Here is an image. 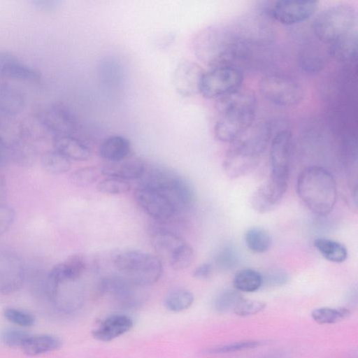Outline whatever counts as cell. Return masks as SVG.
I'll return each mask as SVG.
<instances>
[{
	"label": "cell",
	"mask_w": 358,
	"mask_h": 358,
	"mask_svg": "<svg viewBox=\"0 0 358 358\" xmlns=\"http://www.w3.org/2000/svg\"><path fill=\"white\" fill-rule=\"evenodd\" d=\"M249 41L226 27L211 26L195 37L194 49L196 57L211 67L236 66L248 52ZM238 67V66H237Z\"/></svg>",
	"instance_id": "cell-1"
},
{
	"label": "cell",
	"mask_w": 358,
	"mask_h": 358,
	"mask_svg": "<svg viewBox=\"0 0 358 358\" xmlns=\"http://www.w3.org/2000/svg\"><path fill=\"white\" fill-rule=\"evenodd\" d=\"M217 106L220 117L214 127L217 140L232 143L252 127L257 101L250 92L238 90L218 99Z\"/></svg>",
	"instance_id": "cell-2"
},
{
	"label": "cell",
	"mask_w": 358,
	"mask_h": 358,
	"mask_svg": "<svg viewBox=\"0 0 358 358\" xmlns=\"http://www.w3.org/2000/svg\"><path fill=\"white\" fill-rule=\"evenodd\" d=\"M296 192L303 203L315 214L327 215L333 210L337 196L334 176L319 166L306 167L299 174Z\"/></svg>",
	"instance_id": "cell-3"
},
{
	"label": "cell",
	"mask_w": 358,
	"mask_h": 358,
	"mask_svg": "<svg viewBox=\"0 0 358 358\" xmlns=\"http://www.w3.org/2000/svg\"><path fill=\"white\" fill-rule=\"evenodd\" d=\"M270 137L271 127L264 124L250 127L233 141L223 163L226 174L235 178L250 171L266 150Z\"/></svg>",
	"instance_id": "cell-4"
},
{
	"label": "cell",
	"mask_w": 358,
	"mask_h": 358,
	"mask_svg": "<svg viewBox=\"0 0 358 358\" xmlns=\"http://www.w3.org/2000/svg\"><path fill=\"white\" fill-rule=\"evenodd\" d=\"M141 186L153 189L166 196L177 212L187 211L195 203V194L191 185L176 172L163 166H145Z\"/></svg>",
	"instance_id": "cell-5"
},
{
	"label": "cell",
	"mask_w": 358,
	"mask_h": 358,
	"mask_svg": "<svg viewBox=\"0 0 358 358\" xmlns=\"http://www.w3.org/2000/svg\"><path fill=\"white\" fill-rule=\"evenodd\" d=\"M114 264L121 275L141 287L155 284L162 274L161 259L141 250H128L118 254Z\"/></svg>",
	"instance_id": "cell-6"
},
{
	"label": "cell",
	"mask_w": 358,
	"mask_h": 358,
	"mask_svg": "<svg viewBox=\"0 0 358 358\" xmlns=\"http://www.w3.org/2000/svg\"><path fill=\"white\" fill-rule=\"evenodd\" d=\"M357 13L353 6L336 3L318 14L313 22V31L320 41L331 44L357 30Z\"/></svg>",
	"instance_id": "cell-7"
},
{
	"label": "cell",
	"mask_w": 358,
	"mask_h": 358,
	"mask_svg": "<svg viewBox=\"0 0 358 358\" xmlns=\"http://www.w3.org/2000/svg\"><path fill=\"white\" fill-rule=\"evenodd\" d=\"M243 75L239 67L218 66L204 72L200 92L206 99H220L239 90Z\"/></svg>",
	"instance_id": "cell-8"
},
{
	"label": "cell",
	"mask_w": 358,
	"mask_h": 358,
	"mask_svg": "<svg viewBox=\"0 0 358 358\" xmlns=\"http://www.w3.org/2000/svg\"><path fill=\"white\" fill-rule=\"evenodd\" d=\"M259 91L270 102L284 107L299 104L304 95L303 90L298 82L278 74L264 77L259 83Z\"/></svg>",
	"instance_id": "cell-9"
},
{
	"label": "cell",
	"mask_w": 358,
	"mask_h": 358,
	"mask_svg": "<svg viewBox=\"0 0 358 358\" xmlns=\"http://www.w3.org/2000/svg\"><path fill=\"white\" fill-rule=\"evenodd\" d=\"M141 287L136 285L122 275H109L99 282L98 291L110 296L116 304L123 308H134L140 306L145 299Z\"/></svg>",
	"instance_id": "cell-10"
},
{
	"label": "cell",
	"mask_w": 358,
	"mask_h": 358,
	"mask_svg": "<svg viewBox=\"0 0 358 358\" xmlns=\"http://www.w3.org/2000/svg\"><path fill=\"white\" fill-rule=\"evenodd\" d=\"M134 195L138 206L157 221H167L178 213L166 196L153 189L141 185L135 189Z\"/></svg>",
	"instance_id": "cell-11"
},
{
	"label": "cell",
	"mask_w": 358,
	"mask_h": 358,
	"mask_svg": "<svg viewBox=\"0 0 358 358\" xmlns=\"http://www.w3.org/2000/svg\"><path fill=\"white\" fill-rule=\"evenodd\" d=\"M26 277L20 257L14 251L0 249V293L9 294L18 291Z\"/></svg>",
	"instance_id": "cell-12"
},
{
	"label": "cell",
	"mask_w": 358,
	"mask_h": 358,
	"mask_svg": "<svg viewBox=\"0 0 358 358\" xmlns=\"http://www.w3.org/2000/svg\"><path fill=\"white\" fill-rule=\"evenodd\" d=\"M292 135L283 129L273 136L270 149V178L288 184L291 159Z\"/></svg>",
	"instance_id": "cell-13"
},
{
	"label": "cell",
	"mask_w": 358,
	"mask_h": 358,
	"mask_svg": "<svg viewBox=\"0 0 358 358\" xmlns=\"http://www.w3.org/2000/svg\"><path fill=\"white\" fill-rule=\"evenodd\" d=\"M38 118L43 127L57 136L71 135L78 129L74 113L62 105L53 104L42 108Z\"/></svg>",
	"instance_id": "cell-14"
},
{
	"label": "cell",
	"mask_w": 358,
	"mask_h": 358,
	"mask_svg": "<svg viewBox=\"0 0 358 358\" xmlns=\"http://www.w3.org/2000/svg\"><path fill=\"white\" fill-rule=\"evenodd\" d=\"M317 7V1L282 0L273 3L270 15L282 24L293 25L309 19Z\"/></svg>",
	"instance_id": "cell-15"
},
{
	"label": "cell",
	"mask_w": 358,
	"mask_h": 358,
	"mask_svg": "<svg viewBox=\"0 0 358 358\" xmlns=\"http://www.w3.org/2000/svg\"><path fill=\"white\" fill-rule=\"evenodd\" d=\"M287 185L269 178L252 194L250 203L252 208L263 214L275 210L282 199Z\"/></svg>",
	"instance_id": "cell-16"
},
{
	"label": "cell",
	"mask_w": 358,
	"mask_h": 358,
	"mask_svg": "<svg viewBox=\"0 0 358 358\" xmlns=\"http://www.w3.org/2000/svg\"><path fill=\"white\" fill-rule=\"evenodd\" d=\"M204 73L196 63L185 61L176 68L173 81L177 92L184 97L194 96L200 92L201 84Z\"/></svg>",
	"instance_id": "cell-17"
},
{
	"label": "cell",
	"mask_w": 358,
	"mask_h": 358,
	"mask_svg": "<svg viewBox=\"0 0 358 358\" xmlns=\"http://www.w3.org/2000/svg\"><path fill=\"white\" fill-rule=\"evenodd\" d=\"M132 319L124 314H111L106 317L92 330V336L102 342L111 341L128 332L133 327Z\"/></svg>",
	"instance_id": "cell-18"
},
{
	"label": "cell",
	"mask_w": 358,
	"mask_h": 358,
	"mask_svg": "<svg viewBox=\"0 0 358 358\" xmlns=\"http://www.w3.org/2000/svg\"><path fill=\"white\" fill-rule=\"evenodd\" d=\"M0 77L37 80L38 72L8 51L0 50Z\"/></svg>",
	"instance_id": "cell-19"
},
{
	"label": "cell",
	"mask_w": 358,
	"mask_h": 358,
	"mask_svg": "<svg viewBox=\"0 0 358 358\" xmlns=\"http://www.w3.org/2000/svg\"><path fill=\"white\" fill-rule=\"evenodd\" d=\"M145 162L138 157H129L115 162H108L101 170V173L122 180L141 178L145 169Z\"/></svg>",
	"instance_id": "cell-20"
},
{
	"label": "cell",
	"mask_w": 358,
	"mask_h": 358,
	"mask_svg": "<svg viewBox=\"0 0 358 358\" xmlns=\"http://www.w3.org/2000/svg\"><path fill=\"white\" fill-rule=\"evenodd\" d=\"M53 146L70 161L84 162L92 155L90 148L80 139L71 135L54 136Z\"/></svg>",
	"instance_id": "cell-21"
},
{
	"label": "cell",
	"mask_w": 358,
	"mask_h": 358,
	"mask_svg": "<svg viewBox=\"0 0 358 358\" xmlns=\"http://www.w3.org/2000/svg\"><path fill=\"white\" fill-rule=\"evenodd\" d=\"M150 241L156 252L168 260L185 243L177 234L164 228L155 229Z\"/></svg>",
	"instance_id": "cell-22"
},
{
	"label": "cell",
	"mask_w": 358,
	"mask_h": 358,
	"mask_svg": "<svg viewBox=\"0 0 358 358\" xmlns=\"http://www.w3.org/2000/svg\"><path fill=\"white\" fill-rule=\"evenodd\" d=\"M100 156L109 162L123 160L129 157L131 144L126 138L115 135L106 138L99 145Z\"/></svg>",
	"instance_id": "cell-23"
},
{
	"label": "cell",
	"mask_w": 358,
	"mask_h": 358,
	"mask_svg": "<svg viewBox=\"0 0 358 358\" xmlns=\"http://www.w3.org/2000/svg\"><path fill=\"white\" fill-rule=\"evenodd\" d=\"M62 347L61 339L52 334L30 335L21 347L28 356H37L52 352Z\"/></svg>",
	"instance_id": "cell-24"
},
{
	"label": "cell",
	"mask_w": 358,
	"mask_h": 358,
	"mask_svg": "<svg viewBox=\"0 0 358 358\" xmlns=\"http://www.w3.org/2000/svg\"><path fill=\"white\" fill-rule=\"evenodd\" d=\"M25 97L20 90L8 83H0V113L14 115L22 111Z\"/></svg>",
	"instance_id": "cell-25"
},
{
	"label": "cell",
	"mask_w": 358,
	"mask_h": 358,
	"mask_svg": "<svg viewBox=\"0 0 358 358\" xmlns=\"http://www.w3.org/2000/svg\"><path fill=\"white\" fill-rule=\"evenodd\" d=\"M357 45L358 32L357 29L329 44V54L337 61H350L357 55Z\"/></svg>",
	"instance_id": "cell-26"
},
{
	"label": "cell",
	"mask_w": 358,
	"mask_h": 358,
	"mask_svg": "<svg viewBox=\"0 0 358 358\" xmlns=\"http://www.w3.org/2000/svg\"><path fill=\"white\" fill-rule=\"evenodd\" d=\"M314 246L328 261L341 263L346 260L348 251L341 243L326 238H317L314 241Z\"/></svg>",
	"instance_id": "cell-27"
},
{
	"label": "cell",
	"mask_w": 358,
	"mask_h": 358,
	"mask_svg": "<svg viewBox=\"0 0 358 358\" xmlns=\"http://www.w3.org/2000/svg\"><path fill=\"white\" fill-rule=\"evenodd\" d=\"M263 284L262 275L252 268H243L238 271L233 278L235 289L242 292H253Z\"/></svg>",
	"instance_id": "cell-28"
},
{
	"label": "cell",
	"mask_w": 358,
	"mask_h": 358,
	"mask_svg": "<svg viewBox=\"0 0 358 358\" xmlns=\"http://www.w3.org/2000/svg\"><path fill=\"white\" fill-rule=\"evenodd\" d=\"M245 243L248 248L255 253H263L269 250L272 244L270 234L264 228L254 227L245 233Z\"/></svg>",
	"instance_id": "cell-29"
},
{
	"label": "cell",
	"mask_w": 358,
	"mask_h": 358,
	"mask_svg": "<svg viewBox=\"0 0 358 358\" xmlns=\"http://www.w3.org/2000/svg\"><path fill=\"white\" fill-rule=\"evenodd\" d=\"M194 294L185 288H176L169 291L164 298L166 308L173 313L188 309L194 302Z\"/></svg>",
	"instance_id": "cell-30"
},
{
	"label": "cell",
	"mask_w": 358,
	"mask_h": 358,
	"mask_svg": "<svg viewBox=\"0 0 358 358\" xmlns=\"http://www.w3.org/2000/svg\"><path fill=\"white\" fill-rule=\"evenodd\" d=\"M41 164L47 172L55 175L65 173L71 166V161L55 150L43 155Z\"/></svg>",
	"instance_id": "cell-31"
},
{
	"label": "cell",
	"mask_w": 358,
	"mask_h": 358,
	"mask_svg": "<svg viewBox=\"0 0 358 358\" xmlns=\"http://www.w3.org/2000/svg\"><path fill=\"white\" fill-rule=\"evenodd\" d=\"M243 299V295L236 289H225L214 297L212 306L215 312L225 313L233 311Z\"/></svg>",
	"instance_id": "cell-32"
},
{
	"label": "cell",
	"mask_w": 358,
	"mask_h": 358,
	"mask_svg": "<svg viewBox=\"0 0 358 358\" xmlns=\"http://www.w3.org/2000/svg\"><path fill=\"white\" fill-rule=\"evenodd\" d=\"M350 314V310L345 307L336 308L322 307L313 310L311 313V317L318 324H327L336 323L347 319Z\"/></svg>",
	"instance_id": "cell-33"
},
{
	"label": "cell",
	"mask_w": 358,
	"mask_h": 358,
	"mask_svg": "<svg viewBox=\"0 0 358 358\" xmlns=\"http://www.w3.org/2000/svg\"><path fill=\"white\" fill-rule=\"evenodd\" d=\"M239 261V253L231 245L222 247L214 257L215 266L222 271L234 269L238 264Z\"/></svg>",
	"instance_id": "cell-34"
},
{
	"label": "cell",
	"mask_w": 358,
	"mask_h": 358,
	"mask_svg": "<svg viewBox=\"0 0 358 358\" xmlns=\"http://www.w3.org/2000/svg\"><path fill=\"white\" fill-rule=\"evenodd\" d=\"M267 343L268 342L266 341L259 340L242 341L222 345L213 346L206 349L204 352L208 355L231 353L257 348L259 346L266 345Z\"/></svg>",
	"instance_id": "cell-35"
},
{
	"label": "cell",
	"mask_w": 358,
	"mask_h": 358,
	"mask_svg": "<svg viewBox=\"0 0 358 358\" xmlns=\"http://www.w3.org/2000/svg\"><path fill=\"white\" fill-rule=\"evenodd\" d=\"M194 259V250L186 242L168 260L170 266L176 271L188 268Z\"/></svg>",
	"instance_id": "cell-36"
},
{
	"label": "cell",
	"mask_w": 358,
	"mask_h": 358,
	"mask_svg": "<svg viewBox=\"0 0 358 358\" xmlns=\"http://www.w3.org/2000/svg\"><path fill=\"white\" fill-rule=\"evenodd\" d=\"M97 189L102 194L116 195L128 192L131 185L127 180L110 178L101 181Z\"/></svg>",
	"instance_id": "cell-37"
},
{
	"label": "cell",
	"mask_w": 358,
	"mask_h": 358,
	"mask_svg": "<svg viewBox=\"0 0 358 358\" xmlns=\"http://www.w3.org/2000/svg\"><path fill=\"white\" fill-rule=\"evenodd\" d=\"M4 317L10 322L22 327H29L35 324V316L31 313L15 308L3 310Z\"/></svg>",
	"instance_id": "cell-38"
},
{
	"label": "cell",
	"mask_w": 358,
	"mask_h": 358,
	"mask_svg": "<svg viewBox=\"0 0 358 358\" xmlns=\"http://www.w3.org/2000/svg\"><path fill=\"white\" fill-rule=\"evenodd\" d=\"M101 170L96 166H86L77 169L72 173V182L80 186H86L94 183L99 178Z\"/></svg>",
	"instance_id": "cell-39"
},
{
	"label": "cell",
	"mask_w": 358,
	"mask_h": 358,
	"mask_svg": "<svg viewBox=\"0 0 358 358\" xmlns=\"http://www.w3.org/2000/svg\"><path fill=\"white\" fill-rule=\"evenodd\" d=\"M30 335L27 331L20 329L7 328L1 332L0 339L6 346L21 348Z\"/></svg>",
	"instance_id": "cell-40"
},
{
	"label": "cell",
	"mask_w": 358,
	"mask_h": 358,
	"mask_svg": "<svg viewBox=\"0 0 358 358\" xmlns=\"http://www.w3.org/2000/svg\"><path fill=\"white\" fill-rule=\"evenodd\" d=\"M265 308L266 303L264 301L243 298L233 312L239 317H248L262 312Z\"/></svg>",
	"instance_id": "cell-41"
},
{
	"label": "cell",
	"mask_w": 358,
	"mask_h": 358,
	"mask_svg": "<svg viewBox=\"0 0 358 358\" xmlns=\"http://www.w3.org/2000/svg\"><path fill=\"white\" fill-rule=\"evenodd\" d=\"M289 276L281 270H274L262 275L263 284L267 287H280L287 283Z\"/></svg>",
	"instance_id": "cell-42"
},
{
	"label": "cell",
	"mask_w": 358,
	"mask_h": 358,
	"mask_svg": "<svg viewBox=\"0 0 358 358\" xmlns=\"http://www.w3.org/2000/svg\"><path fill=\"white\" fill-rule=\"evenodd\" d=\"M14 219V210L9 206L0 204V236L8 231Z\"/></svg>",
	"instance_id": "cell-43"
},
{
	"label": "cell",
	"mask_w": 358,
	"mask_h": 358,
	"mask_svg": "<svg viewBox=\"0 0 358 358\" xmlns=\"http://www.w3.org/2000/svg\"><path fill=\"white\" fill-rule=\"evenodd\" d=\"M213 273V266L210 263H203L197 266L194 271L193 276L199 280H207Z\"/></svg>",
	"instance_id": "cell-44"
},
{
	"label": "cell",
	"mask_w": 358,
	"mask_h": 358,
	"mask_svg": "<svg viewBox=\"0 0 358 358\" xmlns=\"http://www.w3.org/2000/svg\"><path fill=\"white\" fill-rule=\"evenodd\" d=\"M33 3L38 9L49 11L55 8L59 1L55 0H36Z\"/></svg>",
	"instance_id": "cell-45"
},
{
	"label": "cell",
	"mask_w": 358,
	"mask_h": 358,
	"mask_svg": "<svg viewBox=\"0 0 358 358\" xmlns=\"http://www.w3.org/2000/svg\"><path fill=\"white\" fill-rule=\"evenodd\" d=\"M283 354L281 352H274L270 354L265 355L258 358H282Z\"/></svg>",
	"instance_id": "cell-46"
},
{
	"label": "cell",
	"mask_w": 358,
	"mask_h": 358,
	"mask_svg": "<svg viewBox=\"0 0 358 358\" xmlns=\"http://www.w3.org/2000/svg\"><path fill=\"white\" fill-rule=\"evenodd\" d=\"M4 145L3 141L0 138V145Z\"/></svg>",
	"instance_id": "cell-47"
}]
</instances>
